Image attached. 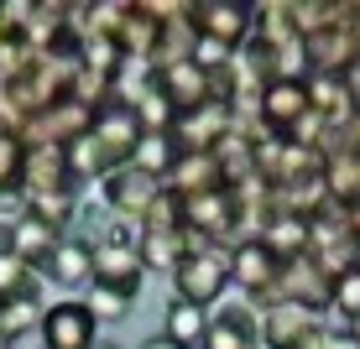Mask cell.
Listing matches in <instances>:
<instances>
[{"instance_id": "7", "label": "cell", "mask_w": 360, "mask_h": 349, "mask_svg": "<svg viewBox=\"0 0 360 349\" xmlns=\"http://www.w3.org/2000/svg\"><path fill=\"white\" fill-rule=\"evenodd\" d=\"M94 282L99 287H115V292H126V297L141 292L146 266H141V251H136V235H131V240L94 245Z\"/></svg>"}, {"instance_id": "9", "label": "cell", "mask_w": 360, "mask_h": 349, "mask_svg": "<svg viewBox=\"0 0 360 349\" xmlns=\"http://www.w3.org/2000/svg\"><path fill=\"white\" fill-rule=\"evenodd\" d=\"M256 115H262L277 136L288 126H297V120L308 115V79H271V84H262V94H256Z\"/></svg>"}, {"instance_id": "14", "label": "cell", "mask_w": 360, "mask_h": 349, "mask_svg": "<svg viewBox=\"0 0 360 349\" xmlns=\"http://www.w3.org/2000/svg\"><path fill=\"white\" fill-rule=\"evenodd\" d=\"M89 131H94V141L105 146V152L115 157V162H131L136 141H141V126H136V115H131L126 105H105V110L94 115V126H89Z\"/></svg>"}, {"instance_id": "12", "label": "cell", "mask_w": 360, "mask_h": 349, "mask_svg": "<svg viewBox=\"0 0 360 349\" xmlns=\"http://www.w3.org/2000/svg\"><path fill=\"white\" fill-rule=\"evenodd\" d=\"M162 188H172L178 198L219 193V188H225V167H219V157H214V152H188V157H178V167L167 172Z\"/></svg>"}, {"instance_id": "8", "label": "cell", "mask_w": 360, "mask_h": 349, "mask_svg": "<svg viewBox=\"0 0 360 349\" xmlns=\"http://www.w3.org/2000/svg\"><path fill=\"white\" fill-rule=\"evenodd\" d=\"M193 27H198V37L240 53V47L251 42V11L245 6H225V0H204V6H193Z\"/></svg>"}, {"instance_id": "30", "label": "cell", "mask_w": 360, "mask_h": 349, "mask_svg": "<svg viewBox=\"0 0 360 349\" xmlns=\"http://www.w3.org/2000/svg\"><path fill=\"white\" fill-rule=\"evenodd\" d=\"M329 308H340L345 318L360 313V271H350V277H334V287H329Z\"/></svg>"}, {"instance_id": "40", "label": "cell", "mask_w": 360, "mask_h": 349, "mask_svg": "<svg viewBox=\"0 0 360 349\" xmlns=\"http://www.w3.org/2000/svg\"><path fill=\"white\" fill-rule=\"evenodd\" d=\"M0 349H11V339H0Z\"/></svg>"}, {"instance_id": "34", "label": "cell", "mask_w": 360, "mask_h": 349, "mask_svg": "<svg viewBox=\"0 0 360 349\" xmlns=\"http://www.w3.org/2000/svg\"><path fill=\"white\" fill-rule=\"evenodd\" d=\"M345 89H350V99H355V115H360V58L350 63V73H345Z\"/></svg>"}, {"instance_id": "5", "label": "cell", "mask_w": 360, "mask_h": 349, "mask_svg": "<svg viewBox=\"0 0 360 349\" xmlns=\"http://www.w3.org/2000/svg\"><path fill=\"white\" fill-rule=\"evenodd\" d=\"M42 349H89L99 339V323L84 308V297H68V303H53L42 313Z\"/></svg>"}, {"instance_id": "2", "label": "cell", "mask_w": 360, "mask_h": 349, "mask_svg": "<svg viewBox=\"0 0 360 349\" xmlns=\"http://www.w3.org/2000/svg\"><path fill=\"white\" fill-rule=\"evenodd\" d=\"M99 188H105V198H99V204H105L120 224H141L146 209H152L157 193H162V183L146 178L141 167H131V162H126V167H115L105 183H99Z\"/></svg>"}, {"instance_id": "29", "label": "cell", "mask_w": 360, "mask_h": 349, "mask_svg": "<svg viewBox=\"0 0 360 349\" xmlns=\"http://www.w3.org/2000/svg\"><path fill=\"white\" fill-rule=\"evenodd\" d=\"M27 292H42V287H37V271L21 256H6L0 261V303H6V297H27Z\"/></svg>"}, {"instance_id": "28", "label": "cell", "mask_w": 360, "mask_h": 349, "mask_svg": "<svg viewBox=\"0 0 360 349\" xmlns=\"http://www.w3.org/2000/svg\"><path fill=\"white\" fill-rule=\"evenodd\" d=\"M214 318L225 323V329H235L240 339L262 344V308H256V303H245V297H240V303H225V308H219Z\"/></svg>"}, {"instance_id": "16", "label": "cell", "mask_w": 360, "mask_h": 349, "mask_svg": "<svg viewBox=\"0 0 360 349\" xmlns=\"http://www.w3.org/2000/svg\"><path fill=\"white\" fill-rule=\"evenodd\" d=\"M157 89L172 99V110H198L209 99V84H204V68L198 63H172V68H157Z\"/></svg>"}, {"instance_id": "21", "label": "cell", "mask_w": 360, "mask_h": 349, "mask_svg": "<svg viewBox=\"0 0 360 349\" xmlns=\"http://www.w3.org/2000/svg\"><path fill=\"white\" fill-rule=\"evenodd\" d=\"M167 339L178 344V349H198L204 344V329H209V308H198V303H183V297H172L167 303Z\"/></svg>"}, {"instance_id": "4", "label": "cell", "mask_w": 360, "mask_h": 349, "mask_svg": "<svg viewBox=\"0 0 360 349\" xmlns=\"http://www.w3.org/2000/svg\"><path fill=\"white\" fill-rule=\"evenodd\" d=\"M277 271H282V261L266 251L262 240H240L230 251V282H240V292H245V303H256V308H266L271 303V287H277Z\"/></svg>"}, {"instance_id": "39", "label": "cell", "mask_w": 360, "mask_h": 349, "mask_svg": "<svg viewBox=\"0 0 360 349\" xmlns=\"http://www.w3.org/2000/svg\"><path fill=\"white\" fill-rule=\"evenodd\" d=\"M350 334H355V339H360V313H355V318H350Z\"/></svg>"}, {"instance_id": "18", "label": "cell", "mask_w": 360, "mask_h": 349, "mask_svg": "<svg viewBox=\"0 0 360 349\" xmlns=\"http://www.w3.org/2000/svg\"><path fill=\"white\" fill-rule=\"evenodd\" d=\"M63 157H68V172H73V183H84V178H99V183H105L115 167H126V162H115V157L105 152V146L94 141V131L73 136V141L63 146Z\"/></svg>"}, {"instance_id": "36", "label": "cell", "mask_w": 360, "mask_h": 349, "mask_svg": "<svg viewBox=\"0 0 360 349\" xmlns=\"http://www.w3.org/2000/svg\"><path fill=\"white\" fill-rule=\"evenodd\" d=\"M329 349H360V339H355L350 329H334V334H329Z\"/></svg>"}, {"instance_id": "27", "label": "cell", "mask_w": 360, "mask_h": 349, "mask_svg": "<svg viewBox=\"0 0 360 349\" xmlns=\"http://www.w3.org/2000/svg\"><path fill=\"white\" fill-rule=\"evenodd\" d=\"M131 303H136V297L115 292V287H99V282L84 292V308L94 313V323H126L131 318Z\"/></svg>"}, {"instance_id": "24", "label": "cell", "mask_w": 360, "mask_h": 349, "mask_svg": "<svg viewBox=\"0 0 360 349\" xmlns=\"http://www.w3.org/2000/svg\"><path fill=\"white\" fill-rule=\"evenodd\" d=\"M27 193V141L21 136H0V198Z\"/></svg>"}, {"instance_id": "25", "label": "cell", "mask_w": 360, "mask_h": 349, "mask_svg": "<svg viewBox=\"0 0 360 349\" xmlns=\"http://www.w3.org/2000/svg\"><path fill=\"white\" fill-rule=\"evenodd\" d=\"M131 115H136V126H141V136H162V131L178 126V110H172V99L157 89V84L131 105Z\"/></svg>"}, {"instance_id": "32", "label": "cell", "mask_w": 360, "mask_h": 349, "mask_svg": "<svg viewBox=\"0 0 360 349\" xmlns=\"http://www.w3.org/2000/svg\"><path fill=\"white\" fill-rule=\"evenodd\" d=\"M329 334H334V329H324V323H314V329H308V334H303V339H297L292 349H329Z\"/></svg>"}, {"instance_id": "15", "label": "cell", "mask_w": 360, "mask_h": 349, "mask_svg": "<svg viewBox=\"0 0 360 349\" xmlns=\"http://www.w3.org/2000/svg\"><path fill=\"white\" fill-rule=\"evenodd\" d=\"M27 193H73L63 146H27Z\"/></svg>"}, {"instance_id": "11", "label": "cell", "mask_w": 360, "mask_h": 349, "mask_svg": "<svg viewBox=\"0 0 360 349\" xmlns=\"http://www.w3.org/2000/svg\"><path fill=\"white\" fill-rule=\"evenodd\" d=\"M42 277L47 282H58V287H84V292H89L94 287V251L89 245L79 240V235H63V240H58V251L42 261Z\"/></svg>"}, {"instance_id": "10", "label": "cell", "mask_w": 360, "mask_h": 349, "mask_svg": "<svg viewBox=\"0 0 360 349\" xmlns=\"http://www.w3.org/2000/svg\"><path fill=\"white\" fill-rule=\"evenodd\" d=\"M303 47H308V68H314V73H334V79H345L350 63L360 58V47H355V37H350L345 21H334V27L303 37Z\"/></svg>"}, {"instance_id": "33", "label": "cell", "mask_w": 360, "mask_h": 349, "mask_svg": "<svg viewBox=\"0 0 360 349\" xmlns=\"http://www.w3.org/2000/svg\"><path fill=\"white\" fill-rule=\"evenodd\" d=\"M6 256H16V224L0 219V261H6Z\"/></svg>"}, {"instance_id": "37", "label": "cell", "mask_w": 360, "mask_h": 349, "mask_svg": "<svg viewBox=\"0 0 360 349\" xmlns=\"http://www.w3.org/2000/svg\"><path fill=\"white\" fill-rule=\"evenodd\" d=\"M345 27H350V37H355V47H360V6H345Z\"/></svg>"}, {"instance_id": "20", "label": "cell", "mask_w": 360, "mask_h": 349, "mask_svg": "<svg viewBox=\"0 0 360 349\" xmlns=\"http://www.w3.org/2000/svg\"><path fill=\"white\" fill-rule=\"evenodd\" d=\"M136 251L146 271H178L188 245H183V230H136Z\"/></svg>"}, {"instance_id": "35", "label": "cell", "mask_w": 360, "mask_h": 349, "mask_svg": "<svg viewBox=\"0 0 360 349\" xmlns=\"http://www.w3.org/2000/svg\"><path fill=\"white\" fill-rule=\"evenodd\" d=\"M345 230L360 240V198H350V204H345Z\"/></svg>"}, {"instance_id": "6", "label": "cell", "mask_w": 360, "mask_h": 349, "mask_svg": "<svg viewBox=\"0 0 360 349\" xmlns=\"http://www.w3.org/2000/svg\"><path fill=\"white\" fill-rule=\"evenodd\" d=\"M230 126H235V110H230V105H214V99H204L198 110H183V115H178L172 141H178L183 157H188V152H214V146L230 136Z\"/></svg>"}, {"instance_id": "22", "label": "cell", "mask_w": 360, "mask_h": 349, "mask_svg": "<svg viewBox=\"0 0 360 349\" xmlns=\"http://www.w3.org/2000/svg\"><path fill=\"white\" fill-rule=\"evenodd\" d=\"M178 141H172V131H162V136H141L136 141V152H131V167H141L146 178H157V183H167V172L178 167Z\"/></svg>"}, {"instance_id": "17", "label": "cell", "mask_w": 360, "mask_h": 349, "mask_svg": "<svg viewBox=\"0 0 360 349\" xmlns=\"http://www.w3.org/2000/svg\"><path fill=\"white\" fill-rule=\"evenodd\" d=\"M11 224H16V256L27 261L32 271H42V261H47V256L58 251V240H63V230H53V224H47V219L27 214V209H21V214L11 219Z\"/></svg>"}, {"instance_id": "19", "label": "cell", "mask_w": 360, "mask_h": 349, "mask_svg": "<svg viewBox=\"0 0 360 349\" xmlns=\"http://www.w3.org/2000/svg\"><path fill=\"white\" fill-rule=\"evenodd\" d=\"M256 240L277 261H297V256H308V219L303 214H277V219H266V230Z\"/></svg>"}, {"instance_id": "26", "label": "cell", "mask_w": 360, "mask_h": 349, "mask_svg": "<svg viewBox=\"0 0 360 349\" xmlns=\"http://www.w3.org/2000/svg\"><path fill=\"white\" fill-rule=\"evenodd\" d=\"M21 204H27V214L47 219V224H53V230H63V235H68L73 214H79V204H73V193H21Z\"/></svg>"}, {"instance_id": "31", "label": "cell", "mask_w": 360, "mask_h": 349, "mask_svg": "<svg viewBox=\"0 0 360 349\" xmlns=\"http://www.w3.org/2000/svg\"><path fill=\"white\" fill-rule=\"evenodd\" d=\"M198 349H256V344H251V339H240L235 329H225L219 318H209V329H204V344H198Z\"/></svg>"}, {"instance_id": "23", "label": "cell", "mask_w": 360, "mask_h": 349, "mask_svg": "<svg viewBox=\"0 0 360 349\" xmlns=\"http://www.w3.org/2000/svg\"><path fill=\"white\" fill-rule=\"evenodd\" d=\"M42 292H27V297H6L0 303V339H27L32 329H42Z\"/></svg>"}, {"instance_id": "38", "label": "cell", "mask_w": 360, "mask_h": 349, "mask_svg": "<svg viewBox=\"0 0 360 349\" xmlns=\"http://www.w3.org/2000/svg\"><path fill=\"white\" fill-rule=\"evenodd\" d=\"M141 349H178V344H172V339H167V334H157V339H146Z\"/></svg>"}, {"instance_id": "13", "label": "cell", "mask_w": 360, "mask_h": 349, "mask_svg": "<svg viewBox=\"0 0 360 349\" xmlns=\"http://www.w3.org/2000/svg\"><path fill=\"white\" fill-rule=\"evenodd\" d=\"M314 323H319V313H308V308L271 303V308H262V344L266 349H292L308 329H314Z\"/></svg>"}, {"instance_id": "3", "label": "cell", "mask_w": 360, "mask_h": 349, "mask_svg": "<svg viewBox=\"0 0 360 349\" xmlns=\"http://www.w3.org/2000/svg\"><path fill=\"white\" fill-rule=\"evenodd\" d=\"M329 287H334L329 271L319 266L314 256H297V261H282L277 287H271V303H297V308H308V313H319V308H329Z\"/></svg>"}, {"instance_id": "1", "label": "cell", "mask_w": 360, "mask_h": 349, "mask_svg": "<svg viewBox=\"0 0 360 349\" xmlns=\"http://www.w3.org/2000/svg\"><path fill=\"white\" fill-rule=\"evenodd\" d=\"M172 282H178V297H183V303L214 308L219 297H225V287H230V256L214 251V245H204V251H193V256L178 261Z\"/></svg>"}]
</instances>
